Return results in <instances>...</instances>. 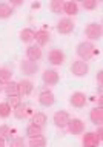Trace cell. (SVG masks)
Returning <instances> with one entry per match:
<instances>
[{"instance_id": "cell-1", "label": "cell", "mask_w": 103, "mask_h": 147, "mask_svg": "<svg viewBox=\"0 0 103 147\" xmlns=\"http://www.w3.org/2000/svg\"><path fill=\"white\" fill-rule=\"evenodd\" d=\"M95 54H99V51L95 49V46L91 43V41H82L77 46V55L80 57L82 61H89V60L94 57Z\"/></svg>"}, {"instance_id": "cell-2", "label": "cell", "mask_w": 103, "mask_h": 147, "mask_svg": "<svg viewBox=\"0 0 103 147\" xmlns=\"http://www.w3.org/2000/svg\"><path fill=\"white\" fill-rule=\"evenodd\" d=\"M102 34H103V28H102L100 23H97V22H92L85 28V35L89 40H100Z\"/></svg>"}, {"instance_id": "cell-3", "label": "cell", "mask_w": 103, "mask_h": 147, "mask_svg": "<svg viewBox=\"0 0 103 147\" xmlns=\"http://www.w3.org/2000/svg\"><path fill=\"white\" fill-rule=\"evenodd\" d=\"M71 72H72V75H76V77H85L86 74L89 72V66H88V63L82 61V60H77V61L72 63Z\"/></svg>"}, {"instance_id": "cell-4", "label": "cell", "mask_w": 103, "mask_h": 147, "mask_svg": "<svg viewBox=\"0 0 103 147\" xmlns=\"http://www.w3.org/2000/svg\"><path fill=\"white\" fill-rule=\"evenodd\" d=\"M48 61L53 64V66H60V64H63V61H65V54L57 48L51 49L49 54H48Z\"/></svg>"}, {"instance_id": "cell-5", "label": "cell", "mask_w": 103, "mask_h": 147, "mask_svg": "<svg viewBox=\"0 0 103 147\" xmlns=\"http://www.w3.org/2000/svg\"><path fill=\"white\" fill-rule=\"evenodd\" d=\"M42 80H43V83L46 86H55L60 80L59 74L53 71V69H46V71L42 74Z\"/></svg>"}, {"instance_id": "cell-6", "label": "cell", "mask_w": 103, "mask_h": 147, "mask_svg": "<svg viewBox=\"0 0 103 147\" xmlns=\"http://www.w3.org/2000/svg\"><path fill=\"white\" fill-rule=\"evenodd\" d=\"M66 127H68L69 133H72V135H80V133H83V130H85V124H83V121L78 118L69 119Z\"/></svg>"}, {"instance_id": "cell-7", "label": "cell", "mask_w": 103, "mask_h": 147, "mask_svg": "<svg viewBox=\"0 0 103 147\" xmlns=\"http://www.w3.org/2000/svg\"><path fill=\"white\" fill-rule=\"evenodd\" d=\"M20 71L25 74V75L31 77V75H35V72L39 71V64L35 61H29V60H23L20 63Z\"/></svg>"}, {"instance_id": "cell-8", "label": "cell", "mask_w": 103, "mask_h": 147, "mask_svg": "<svg viewBox=\"0 0 103 147\" xmlns=\"http://www.w3.org/2000/svg\"><path fill=\"white\" fill-rule=\"evenodd\" d=\"M69 115H68V112H65V110H57V112L54 113V118H53V121H54V124L57 127H60V129H63V127H66L68 126V121H69Z\"/></svg>"}, {"instance_id": "cell-9", "label": "cell", "mask_w": 103, "mask_h": 147, "mask_svg": "<svg viewBox=\"0 0 103 147\" xmlns=\"http://www.w3.org/2000/svg\"><path fill=\"white\" fill-rule=\"evenodd\" d=\"M42 48L40 46H37V45H31V46H28V49H26V57L29 61H39V60L42 58Z\"/></svg>"}, {"instance_id": "cell-10", "label": "cell", "mask_w": 103, "mask_h": 147, "mask_svg": "<svg viewBox=\"0 0 103 147\" xmlns=\"http://www.w3.org/2000/svg\"><path fill=\"white\" fill-rule=\"evenodd\" d=\"M57 31L60 34H71L74 31V22L71 18H62L57 23Z\"/></svg>"}, {"instance_id": "cell-11", "label": "cell", "mask_w": 103, "mask_h": 147, "mask_svg": "<svg viewBox=\"0 0 103 147\" xmlns=\"http://www.w3.org/2000/svg\"><path fill=\"white\" fill-rule=\"evenodd\" d=\"M55 101V96L51 90H43L42 94L39 95V103L43 106V107H49V106H53Z\"/></svg>"}, {"instance_id": "cell-12", "label": "cell", "mask_w": 103, "mask_h": 147, "mask_svg": "<svg viewBox=\"0 0 103 147\" xmlns=\"http://www.w3.org/2000/svg\"><path fill=\"white\" fill-rule=\"evenodd\" d=\"M17 84H18V95L20 96L29 95L32 92V89H34V83L31 80H22V81H18Z\"/></svg>"}, {"instance_id": "cell-13", "label": "cell", "mask_w": 103, "mask_h": 147, "mask_svg": "<svg viewBox=\"0 0 103 147\" xmlns=\"http://www.w3.org/2000/svg\"><path fill=\"white\" fill-rule=\"evenodd\" d=\"M69 101H71V104L74 106V107L80 109V107H83V106L86 104L88 100H86V95L83 94V92H74V94L71 95V100Z\"/></svg>"}, {"instance_id": "cell-14", "label": "cell", "mask_w": 103, "mask_h": 147, "mask_svg": "<svg viewBox=\"0 0 103 147\" xmlns=\"http://www.w3.org/2000/svg\"><path fill=\"white\" fill-rule=\"evenodd\" d=\"M82 141H83V146H86V147H97L100 144L94 132H86L85 135H83Z\"/></svg>"}, {"instance_id": "cell-15", "label": "cell", "mask_w": 103, "mask_h": 147, "mask_svg": "<svg viewBox=\"0 0 103 147\" xmlns=\"http://www.w3.org/2000/svg\"><path fill=\"white\" fill-rule=\"evenodd\" d=\"M37 41V46H45V45H48L49 43V32L48 31H45V29H40V31H37L35 32V38Z\"/></svg>"}, {"instance_id": "cell-16", "label": "cell", "mask_w": 103, "mask_h": 147, "mask_svg": "<svg viewBox=\"0 0 103 147\" xmlns=\"http://www.w3.org/2000/svg\"><path fill=\"white\" fill-rule=\"evenodd\" d=\"M89 119H91V123H94V124H100L103 123V109L102 107H94L89 112Z\"/></svg>"}, {"instance_id": "cell-17", "label": "cell", "mask_w": 103, "mask_h": 147, "mask_svg": "<svg viewBox=\"0 0 103 147\" xmlns=\"http://www.w3.org/2000/svg\"><path fill=\"white\" fill-rule=\"evenodd\" d=\"M46 123H48V117H46L43 112H37V113L32 115V124H34V126L43 129L46 126Z\"/></svg>"}, {"instance_id": "cell-18", "label": "cell", "mask_w": 103, "mask_h": 147, "mask_svg": "<svg viewBox=\"0 0 103 147\" xmlns=\"http://www.w3.org/2000/svg\"><path fill=\"white\" fill-rule=\"evenodd\" d=\"M34 38H35V32L29 28H25V29L20 31V40L23 43H31V41H34Z\"/></svg>"}, {"instance_id": "cell-19", "label": "cell", "mask_w": 103, "mask_h": 147, "mask_svg": "<svg viewBox=\"0 0 103 147\" xmlns=\"http://www.w3.org/2000/svg\"><path fill=\"white\" fill-rule=\"evenodd\" d=\"M14 112V117H16L17 119H23L28 117V113H29V109H28L26 104H18L16 109H12Z\"/></svg>"}, {"instance_id": "cell-20", "label": "cell", "mask_w": 103, "mask_h": 147, "mask_svg": "<svg viewBox=\"0 0 103 147\" xmlns=\"http://www.w3.org/2000/svg\"><path fill=\"white\" fill-rule=\"evenodd\" d=\"M63 12L66 16H76L78 12V5L76 2H65L63 3Z\"/></svg>"}, {"instance_id": "cell-21", "label": "cell", "mask_w": 103, "mask_h": 147, "mask_svg": "<svg viewBox=\"0 0 103 147\" xmlns=\"http://www.w3.org/2000/svg\"><path fill=\"white\" fill-rule=\"evenodd\" d=\"M14 14V9L11 5L8 3H0V18L5 20V18H9Z\"/></svg>"}, {"instance_id": "cell-22", "label": "cell", "mask_w": 103, "mask_h": 147, "mask_svg": "<svg viewBox=\"0 0 103 147\" xmlns=\"http://www.w3.org/2000/svg\"><path fill=\"white\" fill-rule=\"evenodd\" d=\"M3 90L6 92L8 96H14V95H18V84L16 81H9L3 86Z\"/></svg>"}, {"instance_id": "cell-23", "label": "cell", "mask_w": 103, "mask_h": 147, "mask_svg": "<svg viewBox=\"0 0 103 147\" xmlns=\"http://www.w3.org/2000/svg\"><path fill=\"white\" fill-rule=\"evenodd\" d=\"M26 135L29 138H37V136H43V129L34 126V124H29L26 127Z\"/></svg>"}, {"instance_id": "cell-24", "label": "cell", "mask_w": 103, "mask_h": 147, "mask_svg": "<svg viewBox=\"0 0 103 147\" xmlns=\"http://www.w3.org/2000/svg\"><path fill=\"white\" fill-rule=\"evenodd\" d=\"M11 77H12V71L8 67H0V83L5 86L6 83L11 81Z\"/></svg>"}, {"instance_id": "cell-25", "label": "cell", "mask_w": 103, "mask_h": 147, "mask_svg": "<svg viewBox=\"0 0 103 147\" xmlns=\"http://www.w3.org/2000/svg\"><path fill=\"white\" fill-rule=\"evenodd\" d=\"M29 147H46V140L43 136H37V138H29L28 142Z\"/></svg>"}, {"instance_id": "cell-26", "label": "cell", "mask_w": 103, "mask_h": 147, "mask_svg": "<svg viewBox=\"0 0 103 147\" xmlns=\"http://www.w3.org/2000/svg\"><path fill=\"white\" fill-rule=\"evenodd\" d=\"M49 6H51V11H53L54 14L63 12V2H62V0H53Z\"/></svg>"}, {"instance_id": "cell-27", "label": "cell", "mask_w": 103, "mask_h": 147, "mask_svg": "<svg viewBox=\"0 0 103 147\" xmlns=\"http://www.w3.org/2000/svg\"><path fill=\"white\" fill-rule=\"evenodd\" d=\"M11 107H9V104L5 101V103H0V118H8L9 115H11Z\"/></svg>"}, {"instance_id": "cell-28", "label": "cell", "mask_w": 103, "mask_h": 147, "mask_svg": "<svg viewBox=\"0 0 103 147\" xmlns=\"http://www.w3.org/2000/svg\"><path fill=\"white\" fill-rule=\"evenodd\" d=\"M6 103L9 104L11 109H16L18 104H22V100H20V95H14V96H8V101Z\"/></svg>"}, {"instance_id": "cell-29", "label": "cell", "mask_w": 103, "mask_h": 147, "mask_svg": "<svg viewBox=\"0 0 103 147\" xmlns=\"http://www.w3.org/2000/svg\"><path fill=\"white\" fill-rule=\"evenodd\" d=\"M26 142L23 140V136H17V138H12L9 141V147H25Z\"/></svg>"}, {"instance_id": "cell-30", "label": "cell", "mask_w": 103, "mask_h": 147, "mask_svg": "<svg viewBox=\"0 0 103 147\" xmlns=\"http://www.w3.org/2000/svg\"><path fill=\"white\" fill-rule=\"evenodd\" d=\"M0 138H3V140L11 138V129H9V126H6V124L0 126Z\"/></svg>"}, {"instance_id": "cell-31", "label": "cell", "mask_w": 103, "mask_h": 147, "mask_svg": "<svg viewBox=\"0 0 103 147\" xmlns=\"http://www.w3.org/2000/svg\"><path fill=\"white\" fill-rule=\"evenodd\" d=\"M82 6L85 9H88V11H94V9L97 8V2L95 0H83Z\"/></svg>"}, {"instance_id": "cell-32", "label": "cell", "mask_w": 103, "mask_h": 147, "mask_svg": "<svg viewBox=\"0 0 103 147\" xmlns=\"http://www.w3.org/2000/svg\"><path fill=\"white\" fill-rule=\"evenodd\" d=\"M95 136H97V140H99V142H102V140H103V129H102V127H99V130H97Z\"/></svg>"}, {"instance_id": "cell-33", "label": "cell", "mask_w": 103, "mask_h": 147, "mask_svg": "<svg viewBox=\"0 0 103 147\" xmlns=\"http://www.w3.org/2000/svg\"><path fill=\"white\" fill-rule=\"evenodd\" d=\"M97 80H99V84L102 86V83H103V71L97 72Z\"/></svg>"}, {"instance_id": "cell-34", "label": "cell", "mask_w": 103, "mask_h": 147, "mask_svg": "<svg viewBox=\"0 0 103 147\" xmlns=\"http://www.w3.org/2000/svg\"><path fill=\"white\" fill-rule=\"evenodd\" d=\"M0 147H6V144H5V140H3V138H0Z\"/></svg>"}, {"instance_id": "cell-35", "label": "cell", "mask_w": 103, "mask_h": 147, "mask_svg": "<svg viewBox=\"0 0 103 147\" xmlns=\"http://www.w3.org/2000/svg\"><path fill=\"white\" fill-rule=\"evenodd\" d=\"M32 8H40V3H32Z\"/></svg>"}, {"instance_id": "cell-36", "label": "cell", "mask_w": 103, "mask_h": 147, "mask_svg": "<svg viewBox=\"0 0 103 147\" xmlns=\"http://www.w3.org/2000/svg\"><path fill=\"white\" fill-rule=\"evenodd\" d=\"M0 92H3V84L0 83Z\"/></svg>"}, {"instance_id": "cell-37", "label": "cell", "mask_w": 103, "mask_h": 147, "mask_svg": "<svg viewBox=\"0 0 103 147\" xmlns=\"http://www.w3.org/2000/svg\"><path fill=\"white\" fill-rule=\"evenodd\" d=\"M83 147H86V146H83Z\"/></svg>"}]
</instances>
